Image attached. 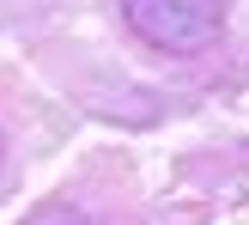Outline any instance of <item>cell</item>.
Listing matches in <instances>:
<instances>
[{
	"label": "cell",
	"instance_id": "1",
	"mask_svg": "<svg viewBox=\"0 0 249 225\" xmlns=\"http://www.w3.org/2000/svg\"><path fill=\"white\" fill-rule=\"evenodd\" d=\"M231 0H122L128 24L164 55H195L219 37Z\"/></svg>",
	"mask_w": 249,
	"mask_h": 225
}]
</instances>
